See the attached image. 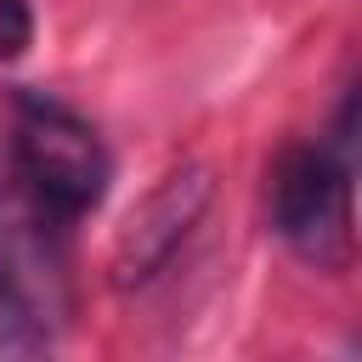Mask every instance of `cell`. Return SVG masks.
I'll use <instances>...</instances> for the list:
<instances>
[{"mask_svg":"<svg viewBox=\"0 0 362 362\" xmlns=\"http://www.w3.org/2000/svg\"><path fill=\"white\" fill-rule=\"evenodd\" d=\"M34 40V11L28 0H0V62H17Z\"/></svg>","mask_w":362,"mask_h":362,"instance_id":"cell-5","label":"cell"},{"mask_svg":"<svg viewBox=\"0 0 362 362\" xmlns=\"http://www.w3.org/2000/svg\"><path fill=\"white\" fill-rule=\"evenodd\" d=\"M204 204H209V170H181L158 192H147V204L130 215V226L119 238V283H136V277L158 272L181 249V238L192 232Z\"/></svg>","mask_w":362,"mask_h":362,"instance_id":"cell-4","label":"cell"},{"mask_svg":"<svg viewBox=\"0 0 362 362\" xmlns=\"http://www.w3.org/2000/svg\"><path fill=\"white\" fill-rule=\"evenodd\" d=\"M277 232L311 255L317 266H339L351 255V181L328 147H294L272 175Z\"/></svg>","mask_w":362,"mask_h":362,"instance_id":"cell-3","label":"cell"},{"mask_svg":"<svg viewBox=\"0 0 362 362\" xmlns=\"http://www.w3.org/2000/svg\"><path fill=\"white\" fill-rule=\"evenodd\" d=\"M0 362H45V356H40L28 339H6V345H0Z\"/></svg>","mask_w":362,"mask_h":362,"instance_id":"cell-6","label":"cell"},{"mask_svg":"<svg viewBox=\"0 0 362 362\" xmlns=\"http://www.w3.org/2000/svg\"><path fill=\"white\" fill-rule=\"evenodd\" d=\"M0 305L28 328L68 317L62 232L23 181H0Z\"/></svg>","mask_w":362,"mask_h":362,"instance_id":"cell-2","label":"cell"},{"mask_svg":"<svg viewBox=\"0 0 362 362\" xmlns=\"http://www.w3.org/2000/svg\"><path fill=\"white\" fill-rule=\"evenodd\" d=\"M11 158H17V181L57 221L90 215L107 192V175H113L96 130L57 102H23L17 130H11Z\"/></svg>","mask_w":362,"mask_h":362,"instance_id":"cell-1","label":"cell"}]
</instances>
